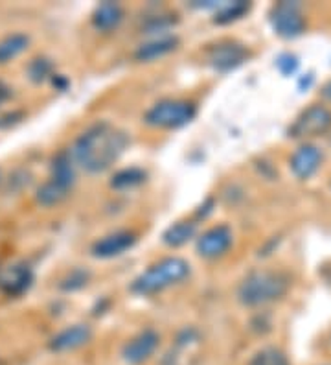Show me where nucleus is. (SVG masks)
Wrapping results in <instances>:
<instances>
[{
  "mask_svg": "<svg viewBox=\"0 0 331 365\" xmlns=\"http://www.w3.org/2000/svg\"><path fill=\"white\" fill-rule=\"evenodd\" d=\"M129 148V135L107 120L85 128L68 150L78 168L90 175L110 170Z\"/></svg>",
  "mask_w": 331,
  "mask_h": 365,
  "instance_id": "1",
  "label": "nucleus"
},
{
  "mask_svg": "<svg viewBox=\"0 0 331 365\" xmlns=\"http://www.w3.org/2000/svg\"><path fill=\"white\" fill-rule=\"evenodd\" d=\"M291 277L280 269H254L238 286V301L247 308H260L283 299Z\"/></svg>",
  "mask_w": 331,
  "mask_h": 365,
  "instance_id": "2",
  "label": "nucleus"
},
{
  "mask_svg": "<svg viewBox=\"0 0 331 365\" xmlns=\"http://www.w3.org/2000/svg\"><path fill=\"white\" fill-rule=\"evenodd\" d=\"M191 273V266L188 260L181 257H164L151 264L146 272L131 282V292L137 295H154L164 289L184 282Z\"/></svg>",
  "mask_w": 331,
  "mask_h": 365,
  "instance_id": "3",
  "label": "nucleus"
},
{
  "mask_svg": "<svg viewBox=\"0 0 331 365\" xmlns=\"http://www.w3.org/2000/svg\"><path fill=\"white\" fill-rule=\"evenodd\" d=\"M197 116V106L186 98H164L144 113V124L160 131L181 130Z\"/></svg>",
  "mask_w": 331,
  "mask_h": 365,
  "instance_id": "4",
  "label": "nucleus"
},
{
  "mask_svg": "<svg viewBox=\"0 0 331 365\" xmlns=\"http://www.w3.org/2000/svg\"><path fill=\"white\" fill-rule=\"evenodd\" d=\"M203 334L195 327H184L175 334L169 347L160 356L159 365H199L201 364Z\"/></svg>",
  "mask_w": 331,
  "mask_h": 365,
  "instance_id": "5",
  "label": "nucleus"
},
{
  "mask_svg": "<svg viewBox=\"0 0 331 365\" xmlns=\"http://www.w3.org/2000/svg\"><path fill=\"white\" fill-rule=\"evenodd\" d=\"M270 24L276 36L295 39L305 31V17L298 2H278L270 9Z\"/></svg>",
  "mask_w": 331,
  "mask_h": 365,
  "instance_id": "6",
  "label": "nucleus"
},
{
  "mask_svg": "<svg viewBox=\"0 0 331 365\" xmlns=\"http://www.w3.org/2000/svg\"><path fill=\"white\" fill-rule=\"evenodd\" d=\"M331 128V109L324 103H313L298 115L289 128L291 138H309L324 135Z\"/></svg>",
  "mask_w": 331,
  "mask_h": 365,
  "instance_id": "7",
  "label": "nucleus"
},
{
  "mask_svg": "<svg viewBox=\"0 0 331 365\" xmlns=\"http://www.w3.org/2000/svg\"><path fill=\"white\" fill-rule=\"evenodd\" d=\"M160 347V334L147 327L129 338L122 347V360L125 365H144L157 354Z\"/></svg>",
  "mask_w": 331,
  "mask_h": 365,
  "instance_id": "8",
  "label": "nucleus"
},
{
  "mask_svg": "<svg viewBox=\"0 0 331 365\" xmlns=\"http://www.w3.org/2000/svg\"><path fill=\"white\" fill-rule=\"evenodd\" d=\"M232 245H234V231L226 223H219L199 236L195 250L201 259L217 260L223 259L232 250Z\"/></svg>",
  "mask_w": 331,
  "mask_h": 365,
  "instance_id": "9",
  "label": "nucleus"
},
{
  "mask_svg": "<svg viewBox=\"0 0 331 365\" xmlns=\"http://www.w3.org/2000/svg\"><path fill=\"white\" fill-rule=\"evenodd\" d=\"M248 58H251L248 48L238 41H219L217 45L210 46L206 53L208 65L219 72L234 71Z\"/></svg>",
  "mask_w": 331,
  "mask_h": 365,
  "instance_id": "10",
  "label": "nucleus"
},
{
  "mask_svg": "<svg viewBox=\"0 0 331 365\" xmlns=\"http://www.w3.org/2000/svg\"><path fill=\"white\" fill-rule=\"evenodd\" d=\"M138 236L137 232L129 231V229H118L109 235L98 238L90 247L94 259L100 260H109L116 259L120 255H124L125 251L132 250V245L137 244Z\"/></svg>",
  "mask_w": 331,
  "mask_h": 365,
  "instance_id": "11",
  "label": "nucleus"
},
{
  "mask_svg": "<svg viewBox=\"0 0 331 365\" xmlns=\"http://www.w3.org/2000/svg\"><path fill=\"white\" fill-rule=\"evenodd\" d=\"M324 153L322 150L315 144H302L295 150V153L289 159V168H291V174L300 181H308V179L313 178L318 172L320 165H322Z\"/></svg>",
  "mask_w": 331,
  "mask_h": 365,
  "instance_id": "12",
  "label": "nucleus"
},
{
  "mask_svg": "<svg viewBox=\"0 0 331 365\" xmlns=\"http://www.w3.org/2000/svg\"><path fill=\"white\" fill-rule=\"evenodd\" d=\"M90 339H93V329L85 323H75L53 334L48 341V349L56 354H66L85 347Z\"/></svg>",
  "mask_w": 331,
  "mask_h": 365,
  "instance_id": "13",
  "label": "nucleus"
},
{
  "mask_svg": "<svg viewBox=\"0 0 331 365\" xmlns=\"http://www.w3.org/2000/svg\"><path fill=\"white\" fill-rule=\"evenodd\" d=\"M33 282V272L24 262H14L0 269V292L8 297H19Z\"/></svg>",
  "mask_w": 331,
  "mask_h": 365,
  "instance_id": "14",
  "label": "nucleus"
},
{
  "mask_svg": "<svg viewBox=\"0 0 331 365\" xmlns=\"http://www.w3.org/2000/svg\"><path fill=\"white\" fill-rule=\"evenodd\" d=\"M124 8L115 2H103L98 6L93 14V26L102 34H110L118 30V26L124 21Z\"/></svg>",
  "mask_w": 331,
  "mask_h": 365,
  "instance_id": "15",
  "label": "nucleus"
},
{
  "mask_svg": "<svg viewBox=\"0 0 331 365\" xmlns=\"http://www.w3.org/2000/svg\"><path fill=\"white\" fill-rule=\"evenodd\" d=\"M177 45H179V39L173 36L157 37V39L149 41L146 45L138 46V50L135 52V58H137V61L142 63L157 61V59H162L168 53H172L177 48Z\"/></svg>",
  "mask_w": 331,
  "mask_h": 365,
  "instance_id": "16",
  "label": "nucleus"
},
{
  "mask_svg": "<svg viewBox=\"0 0 331 365\" xmlns=\"http://www.w3.org/2000/svg\"><path fill=\"white\" fill-rule=\"evenodd\" d=\"M197 220H182V222H175L173 225H169V227L166 229L162 240L164 244L169 245V247H181V245L188 244V242L197 235Z\"/></svg>",
  "mask_w": 331,
  "mask_h": 365,
  "instance_id": "17",
  "label": "nucleus"
},
{
  "mask_svg": "<svg viewBox=\"0 0 331 365\" xmlns=\"http://www.w3.org/2000/svg\"><path fill=\"white\" fill-rule=\"evenodd\" d=\"M28 46H30V37L21 31L9 34L4 39H0V65L17 59L22 52H26Z\"/></svg>",
  "mask_w": 331,
  "mask_h": 365,
  "instance_id": "18",
  "label": "nucleus"
},
{
  "mask_svg": "<svg viewBox=\"0 0 331 365\" xmlns=\"http://www.w3.org/2000/svg\"><path fill=\"white\" fill-rule=\"evenodd\" d=\"M68 192H70L68 188L61 187L59 182L48 179V181L43 182V185L37 188L36 200L37 203L43 207H56L68 197Z\"/></svg>",
  "mask_w": 331,
  "mask_h": 365,
  "instance_id": "19",
  "label": "nucleus"
},
{
  "mask_svg": "<svg viewBox=\"0 0 331 365\" xmlns=\"http://www.w3.org/2000/svg\"><path fill=\"white\" fill-rule=\"evenodd\" d=\"M247 365H291V361L282 349L269 345L254 352Z\"/></svg>",
  "mask_w": 331,
  "mask_h": 365,
  "instance_id": "20",
  "label": "nucleus"
},
{
  "mask_svg": "<svg viewBox=\"0 0 331 365\" xmlns=\"http://www.w3.org/2000/svg\"><path fill=\"white\" fill-rule=\"evenodd\" d=\"M144 181H146V172H144V170L125 168L112 178L110 187L116 188V190H127V188L131 190V188L138 187V185H142Z\"/></svg>",
  "mask_w": 331,
  "mask_h": 365,
  "instance_id": "21",
  "label": "nucleus"
},
{
  "mask_svg": "<svg viewBox=\"0 0 331 365\" xmlns=\"http://www.w3.org/2000/svg\"><path fill=\"white\" fill-rule=\"evenodd\" d=\"M248 9H251L248 2H223V4H217L216 23L228 24L232 21H238L243 15L248 14Z\"/></svg>",
  "mask_w": 331,
  "mask_h": 365,
  "instance_id": "22",
  "label": "nucleus"
},
{
  "mask_svg": "<svg viewBox=\"0 0 331 365\" xmlns=\"http://www.w3.org/2000/svg\"><path fill=\"white\" fill-rule=\"evenodd\" d=\"M52 61L46 58H36L31 59L30 63H28V78H30L33 83H43L44 80H48V78H52Z\"/></svg>",
  "mask_w": 331,
  "mask_h": 365,
  "instance_id": "23",
  "label": "nucleus"
},
{
  "mask_svg": "<svg viewBox=\"0 0 331 365\" xmlns=\"http://www.w3.org/2000/svg\"><path fill=\"white\" fill-rule=\"evenodd\" d=\"M300 67V59L296 58L295 53L285 52L280 53L278 58H276V68L282 72L283 76H293L296 71Z\"/></svg>",
  "mask_w": 331,
  "mask_h": 365,
  "instance_id": "24",
  "label": "nucleus"
},
{
  "mask_svg": "<svg viewBox=\"0 0 331 365\" xmlns=\"http://www.w3.org/2000/svg\"><path fill=\"white\" fill-rule=\"evenodd\" d=\"M88 281V273L87 272H81V269H74V272H70V275H68V279H66L65 282H68V284L65 286V289H78V288H83L85 284H87Z\"/></svg>",
  "mask_w": 331,
  "mask_h": 365,
  "instance_id": "25",
  "label": "nucleus"
},
{
  "mask_svg": "<svg viewBox=\"0 0 331 365\" xmlns=\"http://www.w3.org/2000/svg\"><path fill=\"white\" fill-rule=\"evenodd\" d=\"M9 98H11V87L0 81V106H4Z\"/></svg>",
  "mask_w": 331,
  "mask_h": 365,
  "instance_id": "26",
  "label": "nucleus"
},
{
  "mask_svg": "<svg viewBox=\"0 0 331 365\" xmlns=\"http://www.w3.org/2000/svg\"><path fill=\"white\" fill-rule=\"evenodd\" d=\"M320 96H322L326 102L331 103V80L327 83L322 85V89H320Z\"/></svg>",
  "mask_w": 331,
  "mask_h": 365,
  "instance_id": "27",
  "label": "nucleus"
},
{
  "mask_svg": "<svg viewBox=\"0 0 331 365\" xmlns=\"http://www.w3.org/2000/svg\"><path fill=\"white\" fill-rule=\"evenodd\" d=\"M313 81H315L313 74H308V76H305V78H302L300 83H298V87H300V89H302V87H304V85H305V89H309V87H311V83H313Z\"/></svg>",
  "mask_w": 331,
  "mask_h": 365,
  "instance_id": "28",
  "label": "nucleus"
},
{
  "mask_svg": "<svg viewBox=\"0 0 331 365\" xmlns=\"http://www.w3.org/2000/svg\"><path fill=\"white\" fill-rule=\"evenodd\" d=\"M322 365H331V364H322Z\"/></svg>",
  "mask_w": 331,
  "mask_h": 365,
  "instance_id": "29",
  "label": "nucleus"
}]
</instances>
